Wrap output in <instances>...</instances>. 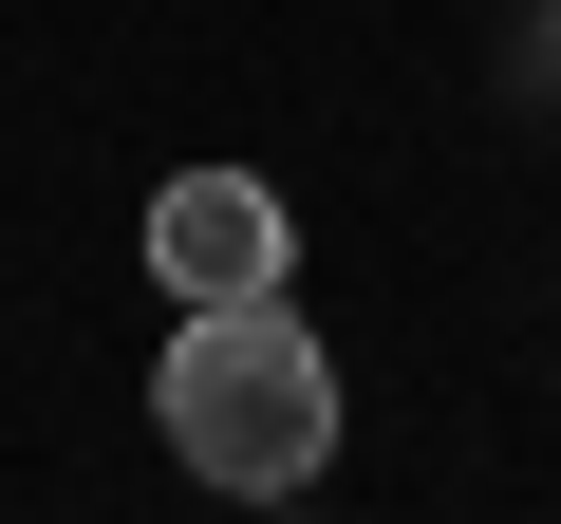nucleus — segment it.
<instances>
[{
	"label": "nucleus",
	"mask_w": 561,
	"mask_h": 524,
	"mask_svg": "<svg viewBox=\"0 0 561 524\" xmlns=\"http://www.w3.org/2000/svg\"><path fill=\"white\" fill-rule=\"evenodd\" d=\"M150 394H169V449L225 505H280V487L337 468V375H319V338L280 319V300H187V338H169Z\"/></svg>",
	"instance_id": "obj_1"
},
{
	"label": "nucleus",
	"mask_w": 561,
	"mask_h": 524,
	"mask_svg": "<svg viewBox=\"0 0 561 524\" xmlns=\"http://www.w3.org/2000/svg\"><path fill=\"white\" fill-rule=\"evenodd\" d=\"M150 262H169V300H280V187L262 169H169L150 187Z\"/></svg>",
	"instance_id": "obj_2"
}]
</instances>
